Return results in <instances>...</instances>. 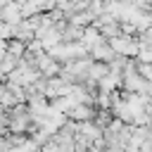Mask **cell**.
Returning a JSON list of instances; mask_svg holds the SVG:
<instances>
[{
    "instance_id": "6da1fadb",
    "label": "cell",
    "mask_w": 152,
    "mask_h": 152,
    "mask_svg": "<svg viewBox=\"0 0 152 152\" xmlns=\"http://www.w3.org/2000/svg\"><path fill=\"white\" fill-rule=\"evenodd\" d=\"M112 50L116 52V55H135L138 52V45L133 43V38H128V36H116V38H112Z\"/></svg>"
},
{
    "instance_id": "7a4b0ae2",
    "label": "cell",
    "mask_w": 152,
    "mask_h": 152,
    "mask_svg": "<svg viewBox=\"0 0 152 152\" xmlns=\"http://www.w3.org/2000/svg\"><path fill=\"white\" fill-rule=\"evenodd\" d=\"M7 124H10V119H7V116H5V114H2V112H0V128H5V126H7Z\"/></svg>"
}]
</instances>
